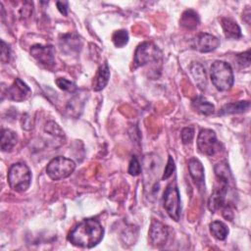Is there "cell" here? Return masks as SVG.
<instances>
[{"instance_id": "1", "label": "cell", "mask_w": 251, "mask_h": 251, "mask_svg": "<svg viewBox=\"0 0 251 251\" xmlns=\"http://www.w3.org/2000/svg\"><path fill=\"white\" fill-rule=\"evenodd\" d=\"M104 228L95 219H85L78 223L69 233L68 240L80 248H92L103 238Z\"/></svg>"}, {"instance_id": "20", "label": "cell", "mask_w": 251, "mask_h": 251, "mask_svg": "<svg viewBox=\"0 0 251 251\" xmlns=\"http://www.w3.org/2000/svg\"><path fill=\"white\" fill-rule=\"evenodd\" d=\"M210 231L212 235L218 240H224L228 234L227 226L220 221H215L210 224Z\"/></svg>"}, {"instance_id": "24", "label": "cell", "mask_w": 251, "mask_h": 251, "mask_svg": "<svg viewBox=\"0 0 251 251\" xmlns=\"http://www.w3.org/2000/svg\"><path fill=\"white\" fill-rule=\"evenodd\" d=\"M141 173V166L140 163L138 162L137 158L135 156H132L129 166H128V174L131 176H138Z\"/></svg>"}, {"instance_id": "16", "label": "cell", "mask_w": 251, "mask_h": 251, "mask_svg": "<svg viewBox=\"0 0 251 251\" xmlns=\"http://www.w3.org/2000/svg\"><path fill=\"white\" fill-rule=\"evenodd\" d=\"M179 25L186 29H195L199 25L198 14L193 10H186L181 15Z\"/></svg>"}, {"instance_id": "11", "label": "cell", "mask_w": 251, "mask_h": 251, "mask_svg": "<svg viewBox=\"0 0 251 251\" xmlns=\"http://www.w3.org/2000/svg\"><path fill=\"white\" fill-rule=\"evenodd\" d=\"M149 239L150 242L157 247L164 245L168 239V228L162 223L158 221H153L149 229Z\"/></svg>"}, {"instance_id": "25", "label": "cell", "mask_w": 251, "mask_h": 251, "mask_svg": "<svg viewBox=\"0 0 251 251\" xmlns=\"http://www.w3.org/2000/svg\"><path fill=\"white\" fill-rule=\"evenodd\" d=\"M236 62H237V65H239L241 68L249 67V65H250V51L247 50L244 53L238 54L236 56Z\"/></svg>"}, {"instance_id": "15", "label": "cell", "mask_w": 251, "mask_h": 251, "mask_svg": "<svg viewBox=\"0 0 251 251\" xmlns=\"http://www.w3.org/2000/svg\"><path fill=\"white\" fill-rule=\"evenodd\" d=\"M188 171L190 176L197 184H200L204 181V168L199 160L194 158L190 159L188 162Z\"/></svg>"}, {"instance_id": "6", "label": "cell", "mask_w": 251, "mask_h": 251, "mask_svg": "<svg viewBox=\"0 0 251 251\" xmlns=\"http://www.w3.org/2000/svg\"><path fill=\"white\" fill-rule=\"evenodd\" d=\"M197 147L200 153L207 156H213L221 150V144L215 131L209 128L200 130L197 137Z\"/></svg>"}, {"instance_id": "4", "label": "cell", "mask_w": 251, "mask_h": 251, "mask_svg": "<svg viewBox=\"0 0 251 251\" xmlns=\"http://www.w3.org/2000/svg\"><path fill=\"white\" fill-rule=\"evenodd\" d=\"M75 169V164L73 160L58 156L48 163L46 167V174L51 179L60 180L71 176Z\"/></svg>"}, {"instance_id": "28", "label": "cell", "mask_w": 251, "mask_h": 251, "mask_svg": "<svg viewBox=\"0 0 251 251\" xmlns=\"http://www.w3.org/2000/svg\"><path fill=\"white\" fill-rule=\"evenodd\" d=\"M1 61L3 63H8L10 60V56H11V52H10V48L9 46L2 40L1 41Z\"/></svg>"}, {"instance_id": "21", "label": "cell", "mask_w": 251, "mask_h": 251, "mask_svg": "<svg viewBox=\"0 0 251 251\" xmlns=\"http://www.w3.org/2000/svg\"><path fill=\"white\" fill-rule=\"evenodd\" d=\"M112 40L116 47H124L128 41V33L125 29L116 30L112 35Z\"/></svg>"}, {"instance_id": "19", "label": "cell", "mask_w": 251, "mask_h": 251, "mask_svg": "<svg viewBox=\"0 0 251 251\" xmlns=\"http://www.w3.org/2000/svg\"><path fill=\"white\" fill-rule=\"evenodd\" d=\"M250 107L249 101H238V102H233V103H228L226 104L219 112L221 115L225 114H240L248 111Z\"/></svg>"}, {"instance_id": "14", "label": "cell", "mask_w": 251, "mask_h": 251, "mask_svg": "<svg viewBox=\"0 0 251 251\" xmlns=\"http://www.w3.org/2000/svg\"><path fill=\"white\" fill-rule=\"evenodd\" d=\"M1 150L3 152L11 151L18 143V135L11 129H3L1 133Z\"/></svg>"}, {"instance_id": "27", "label": "cell", "mask_w": 251, "mask_h": 251, "mask_svg": "<svg viewBox=\"0 0 251 251\" xmlns=\"http://www.w3.org/2000/svg\"><path fill=\"white\" fill-rule=\"evenodd\" d=\"M194 137V129L192 127H184L181 130V140L183 143H190Z\"/></svg>"}, {"instance_id": "2", "label": "cell", "mask_w": 251, "mask_h": 251, "mask_svg": "<svg viewBox=\"0 0 251 251\" xmlns=\"http://www.w3.org/2000/svg\"><path fill=\"white\" fill-rule=\"evenodd\" d=\"M211 80L218 90H229L234 81L230 65L225 61H215L211 66Z\"/></svg>"}, {"instance_id": "18", "label": "cell", "mask_w": 251, "mask_h": 251, "mask_svg": "<svg viewBox=\"0 0 251 251\" xmlns=\"http://www.w3.org/2000/svg\"><path fill=\"white\" fill-rule=\"evenodd\" d=\"M192 107L196 112L205 116H209L215 112L214 105L202 96H197L192 100Z\"/></svg>"}, {"instance_id": "5", "label": "cell", "mask_w": 251, "mask_h": 251, "mask_svg": "<svg viewBox=\"0 0 251 251\" xmlns=\"http://www.w3.org/2000/svg\"><path fill=\"white\" fill-rule=\"evenodd\" d=\"M164 208L168 215L176 222L179 221L180 218V197L179 192L176 184L171 183L167 186L164 192Z\"/></svg>"}, {"instance_id": "12", "label": "cell", "mask_w": 251, "mask_h": 251, "mask_svg": "<svg viewBox=\"0 0 251 251\" xmlns=\"http://www.w3.org/2000/svg\"><path fill=\"white\" fill-rule=\"evenodd\" d=\"M110 78V70L107 62L103 63L97 70L93 81H92V88L94 91L102 90L108 83Z\"/></svg>"}, {"instance_id": "8", "label": "cell", "mask_w": 251, "mask_h": 251, "mask_svg": "<svg viewBox=\"0 0 251 251\" xmlns=\"http://www.w3.org/2000/svg\"><path fill=\"white\" fill-rule=\"evenodd\" d=\"M30 54L38 63L47 68L55 65V51L52 45H33L30 48Z\"/></svg>"}, {"instance_id": "17", "label": "cell", "mask_w": 251, "mask_h": 251, "mask_svg": "<svg viewBox=\"0 0 251 251\" xmlns=\"http://www.w3.org/2000/svg\"><path fill=\"white\" fill-rule=\"evenodd\" d=\"M190 73L198 85L200 89H203L207 85V76H206V72L203 66L199 63H193L190 66Z\"/></svg>"}, {"instance_id": "9", "label": "cell", "mask_w": 251, "mask_h": 251, "mask_svg": "<svg viewBox=\"0 0 251 251\" xmlns=\"http://www.w3.org/2000/svg\"><path fill=\"white\" fill-rule=\"evenodd\" d=\"M30 88L21 78H16L13 84L6 90L7 98L17 102H22L25 100L30 95Z\"/></svg>"}, {"instance_id": "29", "label": "cell", "mask_w": 251, "mask_h": 251, "mask_svg": "<svg viewBox=\"0 0 251 251\" xmlns=\"http://www.w3.org/2000/svg\"><path fill=\"white\" fill-rule=\"evenodd\" d=\"M57 8L59 10V12L61 14H63L64 16H67V12H68V2H62V1H58L56 2Z\"/></svg>"}, {"instance_id": "10", "label": "cell", "mask_w": 251, "mask_h": 251, "mask_svg": "<svg viewBox=\"0 0 251 251\" xmlns=\"http://www.w3.org/2000/svg\"><path fill=\"white\" fill-rule=\"evenodd\" d=\"M220 45V40L213 34L203 32L196 36L194 40V48L199 52L207 53L215 50Z\"/></svg>"}, {"instance_id": "23", "label": "cell", "mask_w": 251, "mask_h": 251, "mask_svg": "<svg viewBox=\"0 0 251 251\" xmlns=\"http://www.w3.org/2000/svg\"><path fill=\"white\" fill-rule=\"evenodd\" d=\"M44 130L46 132H48L51 135H54L56 137H63L64 136V131L63 129L60 127V126H58V124H56L55 122H48L44 127Z\"/></svg>"}, {"instance_id": "3", "label": "cell", "mask_w": 251, "mask_h": 251, "mask_svg": "<svg viewBox=\"0 0 251 251\" xmlns=\"http://www.w3.org/2000/svg\"><path fill=\"white\" fill-rule=\"evenodd\" d=\"M7 178L10 187L14 191L24 192L30 185L31 173L25 164L16 163L10 167Z\"/></svg>"}, {"instance_id": "26", "label": "cell", "mask_w": 251, "mask_h": 251, "mask_svg": "<svg viewBox=\"0 0 251 251\" xmlns=\"http://www.w3.org/2000/svg\"><path fill=\"white\" fill-rule=\"evenodd\" d=\"M175 168H176V166H175V161H174V159H173L171 156H169V160H168V163H167V165H166L164 174H163V176H162V179L165 180V179L169 178V177L173 175V173L175 172Z\"/></svg>"}, {"instance_id": "7", "label": "cell", "mask_w": 251, "mask_h": 251, "mask_svg": "<svg viewBox=\"0 0 251 251\" xmlns=\"http://www.w3.org/2000/svg\"><path fill=\"white\" fill-rule=\"evenodd\" d=\"M160 57V51L151 42H143L138 45L134 53L135 66H144L151 62H156Z\"/></svg>"}, {"instance_id": "22", "label": "cell", "mask_w": 251, "mask_h": 251, "mask_svg": "<svg viewBox=\"0 0 251 251\" xmlns=\"http://www.w3.org/2000/svg\"><path fill=\"white\" fill-rule=\"evenodd\" d=\"M57 86L64 90V91H68V92H75L76 90V85L75 82H73L72 80H69L65 77H58L56 80H55Z\"/></svg>"}, {"instance_id": "13", "label": "cell", "mask_w": 251, "mask_h": 251, "mask_svg": "<svg viewBox=\"0 0 251 251\" xmlns=\"http://www.w3.org/2000/svg\"><path fill=\"white\" fill-rule=\"evenodd\" d=\"M221 25L225 35L227 38L237 39L241 36V29L236 22L229 18H223L221 20Z\"/></svg>"}]
</instances>
